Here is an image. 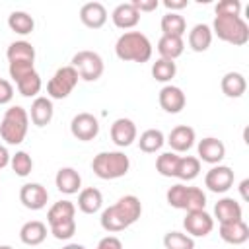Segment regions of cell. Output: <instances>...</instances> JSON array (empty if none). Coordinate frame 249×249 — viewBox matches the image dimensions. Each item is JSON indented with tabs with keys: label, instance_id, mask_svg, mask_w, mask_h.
Listing matches in <instances>:
<instances>
[{
	"label": "cell",
	"instance_id": "f1b7e54d",
	"mask_svg": "<svg viewBox=\"0 0 249 249\" xmlns=\"http://www.w3.org/2000/svg\"><path fill=\"white\" fill-rule=\"evenodd\" d=\"M8 27L18 35H29L35 29V19L23 10H16L8 16Z\"/></svg>",
	"mask_w": 249,
	"mask_h": 249
},
{
	"label": "cell",
	"instance_id": "52a82bcc",
	"mask_svg": "<svg viewBox=\"0 0 249 249\" xmlns=\"http://www.w3.org/2000/svg\"><path fill=\"white\" fill-rule=\"evenodd\" d=\"M78 80H80V76L72 64L60 66L53 74V78L47 82L49 99H66L74 91V88L78 86Z\"/></svg>",
	"mask_w": 249,
	"mask_h": 249
},
{
	"label": "cell",
	"instance_id": "f6af8a7d",
	"mask_svg": "<svg viewBox=\"0 0 249 249\" xmlns=\"http://www.w3.org/2000/svg\"><path fill=\"white\" fill-rule=\"evenodd\" d=\"M163 6L169 10V12H177V10H183L189 6V0H163Z\"/></svg>",
	"mask_w": 249,
	"mask_h": 249
},
{
	"label": "cell",
	"instance_id": "836d02e7",
	"mask_svg": "<svg viewBox=\"0 0 249 249\" xmlns=\"http://www.w3.org/2000/svg\"><path fill=\"white\" fill-rule=\"evenodd\" d=\"M177 74V64L175 60H167V58H158L154 64H152V76L154 80L161 82V84H167L175 78Z\"/></svg>",
	"mask_w": 249,
	"mask_h": 249
},
{
	"label": "cell",
	"instance_id": "f546056e",
	"mask_svg": "<svg viewBox=\"0 0 249 249\" xmlns=\"http://www.w3.org/2000/svg\"><path fill=\"white\" fill-rule=\"evenodd\" d=\"M74 216H76L74 202L72 200H58L49 208L47 222H49V226H53V224H58V222H64V220H74Z\"/></svg>",
	"mask_w": 249,
	"mask_h": 249
},
{
	"label": "cell",
	"instance_id": "1f68e13d",
	"mask_svg": "<svg viewBox=\"0 0 249 249\" xmlns=\"http://www.w3.org/2000/svg\"><path fill=\"white\" fill-rule=\"evenodd\" d=\"M200 173V160L195 158V156H183L179 158V163H177V171H175V177L181 179V181H193L196 179Z\"/></svg>",
	"mask_w": 249,
	"mask_h": 249
},
{
	"label": "cell",
	"instance_id": "83f0119b",
	"mask_svg": "<svg viewBox=\"0 0 249 249\" xmlns=\"http://www.w3.org/2000/svg\"><path fill=\"white\" fill-rule=\"evenodd\" d=\"M163 144H165V134L160 128H148L138 138V148L144 154H156L158 150H161Z\"/></svg>",
	"mask_w": 249,
	"mask_h": 249
},
{
	"label": "cell",
	"instance_id": "9a60e30c",
	"mask_svg": "<svg viewBox=\"0 0 249 249\" xmlns=\"http://www.w3.org/2000/svg\"><path fill=\"white\" fill-rule=\"evenodd\" d=\"M158 101H160V105H161V109H163L165 113L175 115V113H181V111L185 109L187 97H185V93H183V89H181L179 86L167 84V86H163V88L160 89Z\"/></svg>",
	"mask_w": 249,
	"mask_h": 249
},
{
	"label": "cell",
	"instance_id": "d6a6232c",
	"mask_svg": "<svg viewBox=\"0 0 249 249\" xmlns=\"http://www.w3.org/2000/svg\"><path fill=\"white\" fill-rule=\"evenodd\" d=\"M161 31L163 35H175V37H183V33L187 31V21L181 14L177 12H167L161 18Z\"/></svg>",
	"mask_w": 249,
	"mask_h": 249
},
{
	"label": "cell",
	"instance_id": "e0dca14e",
	"mask_svg": "<svg viewBox=\"0 0 249 249\" xmlns=\"http://www.w3.org/2000/svg\"><path fill=\"white\" fill-rule=\"evenodd\" d=\"M80 19L89 29H99L107 21V10L101 2H86L80 8Z\"/></svg>",
	"mask_w": 249,
	"mask_h": 249
},
{
	"label": "cell",
	"instance_id": "4fadbf2b",
	"mask_svg": "<svg viewBox=\"0 0 249 249\" xmlns=\"http://www.w3.org/2000/svg\"><path fill=\"white\" fill-rule=\"evenodd\" d=\"M198 160L210 165H218L226 158V144L214 136H206L196 144Z\"/></svg>",
	"mask_w": 249,
	"mask_h": 249
},
{
	"label": "cell",
	"instance_id": "cb8c5ba5",
	"mask_svg": "<svg viewBox=\"0 0 249 249\" xmlns=\"http://www.w3.org/2000/svg\"><path fill=\"white\" fill-rule=\"evenodd\" d=\"M212 29L206 23H196L193 25V29L189 31V47L195 53H204L210 49L212 45Z\"/></svg>",
	"mask_w": 249,
	"mask_h": 249
},
{
	"label": "cell",
	"instance_id": "6da1fadb",
	"mask_svg": "<svg viewBox=\"0 0 249 249\" xmlns=\"http://www.w3.org/2000/svg\"><path fill=\"white\" fill-rule=\"evenodd\" d=\"M142 216V202L138 196L134 195H124L121 196L115 204L107 206L101 212V228L109 233H117L123 231L126 228H130L138 218Z\"/></svg>",
	"mask_w": 249,
	"mask_h": 249
},
{
	"label": "cell",
	"instance_id": "7c38bea8",
	"mask_svg": "<svg viewBox=\"0 0 249 249\" xmlns=\"http://www.w3.org/2000/svg\"><path fill=\"white\" fill-rule=\"evenodd\" d=\"M19 200L29 210H41L49 202V191L41 183H25L19 189Z\"/></svg>",
	"mask_w": 249,
	"mask_h": 249
},
{
	"label": "cell",
	"instance_id": "44dd1931",
	"mask_svg": "<svg viewBox=\"0 0 249 249\" xmlns=\"http://www.w3.org/2000/svg\"><path fill=\"white\" fill-rule=\"evenodd\" d=\"M111 19L119 29H132L140 21V12L132 6V2H123L113 10Z\"/></svg>",
	"mask_w": 249,
	"mask_h": 249
},
{
	"label": "cell",
	"instance_id": "e575fe53",
	"mask_svg": "<svg viewBox=\"0 0 249 249\" xmlns=\"http://www.w3.org/2000/svg\"><path fill=\"white\" fill-rule=\"evenodd\" d=\"M18 86V91L23 95V97H37V93L41 91L43 88V82H41V76L37 70L29 72L27 76H23L19 82H16Z\"/></svg>",
	"mask_w": 249,
	"mask_h": 249
},
{
	"label": "cell",
	"instance_id": "8fae6325",
	"mask_svg": "<svg viewBox=\"0 0 249 249\" xmlns=\"http://www.w3.org/2000/svg\"><path fill=\"white\" fill-rule=\"evenodd\" d=\"M183 228L187 230V235L191 237H206L214 230V218L206 210L187 212L183 220Z\"/></svg>",
	"mask_w": 249,
	"mask_h": 249
},
{
	"label": "cell",
	"instance_id": "f35d334b",
	"mask_svg": "<svg viewBox=\"0 0 249 249\" xmlns=\"http://www.w3.org/2000/svg\"><path fill=\"white\" fill-rule=\"evenodd\" d=\"M51 228V233L60 239V241H66L70 239L74 233H76V220H64V222H58V224H53L49 226Z\"/></svg>",
	"mask_w": 249,
	"mask_h": 249
},
{
	"label": "cell",
	"instance_id": "7402d4cb",
	"mask_svg": "<svg viewBox=\"0 0 249 249\" xmlns=\"http://www.w3.org/2000/svg\"><path fill=\"white\" fill-rule=\"evenodd\" d=\"M220 237L230 245H241L249 239V226L243 220L220 224Z\"/></svg>",
	"mask_w": 249,
	"mask_h": 249
},
{
	"label": "cell",
	"instance_id": "d590c367",
	"mask_svg": "<svg viewBox=\"0 0 249 249\" xmlns=\"http://www.w3.org/2000/svg\"><path fill=\"white\" fill-rule=\"evenodd\" d=\"M179 158L175 152H163L158 156L156 160V169L160 175L163 177H175V171H177V163H179Z\"/></svg>",
	"mask_w": 249,
	"mask_h": 249
},
{
	"label": "cell",
	"instance_id": "d6986e66",
	"mask_svg": "<svg viewBox=\"0 0 249 249\" xmlns=\"http://www.w3.org/2000/svg\"><path fill=\"white\" fill-rule=\"evenodd\" d=\"M54 185L64 195H76L82 189V177L74 167H60L54 175Z\"/></svg>",
	"mask_w": 249,
	"mask_h": 249
},
{
	"label": "cell",
	"instance_id": "30bf717a",
	"mask_svg": "<svg viewBox=\"0 0 249 249\" xmlns=\"http://www.w3.org/2000/svg\"><path fill=\"white\" fill-rule=\"evenodd\" d=\"M204 185L208 187V191L218 193V195L230 191L231 185H233V171H231V167L230 165H222V163L212 165L206 171V175H204Z\"/></svg>",
	"mask_w": 249,
	"mask_h": 249
},
{
	"label": "cell",
	"instance_id": "b9f144b4",
	"mask_svg": "<svg viewBox=\"0 0 249 249\" xmlns=\"http://www.w3.org/2000/svg\"><path fill=\"white\" fill-rule=\"evenodd\" d=\"M12 99H14V86L8 80L0 78V105L10 103Z\"/></svg>",
	"mask_w": 249,
	"mask_h": 249
},
{
	"label": "cell",
	"instance_id": "bcb514c9",
	"mask_svg": "<svg viewBox=\"0 0 249 249\" xmlns=\"http://www.w3.org/2000/svg\"><path fill=\"white\" fill-rule=\"evenodd\" d=\"M10 160H12V154L8 152V148L4 144H0V169L8 167L10 165Z\"/></svg>",
	"mask_w": 249,
	"mask_h": 249
},
{
	"label": "cell",
	"instance_id": "c3c4849f",
	"mask_svg": "<svg viewBox=\"0 0 249 249\" xmlns=\"http://www.w3.org/2000/svg\"><path fill=\"white\" fill-rule=\"evenodd\" d=\"M62 249H86V247L80 245V243H68V245H64Z\"/></svg>",
	"mask_w": 249,
	"mask_h": 249
},
{
	"label": "cell",
	"instance_id": "ffe728a7",
	"mask_svg": "<svg viewBox=\"0 0 249 249\" xmlns=\"http://www.w3.org/2000/svg\"><path fill=\"white\" fill-rule=\"evenodd\" d=\"M214 216L218 218L220 224H228V222H235V220H243V210L241 204L231 198V196H224L214 204Z\"/></svg>",
	"mask_w": 249,
	"mask_h": 249
},
{
	"label": "cell",
	"instance_id": "484cf974",
	"mask_svg": "<svg viewBox=\"0 0 249 249\" xmlns=\"http://www.w3.org/2000/svg\"><path fill=\"white\" fill-rule=\"evenodd\" d=\"M222 91H224V95L226 97H233V99H237V97H241L243 93H245V89H247V80H245V76L241 74V72H226L224 74V78H222Z\"/></svg>",
	"mask_w": 249,
	"mask_h": 249
},
{
	"label": "cell",
	"instance_id": "681fc988",
	"mask_svg": "<svg viewBox=\"0 0 249 249\" xmlns=\"http://www.w3.org/2000/svg\"><path fill=\"white\" fill-rule=\"evenodd\" d=\"M0 249H14L12 245H0Z\"/></svg>",
	"mask_w": 249,
	"mask_h": 249
},
{
	"label": "cell",
	"instance_id": "4316f807",
	"mask_svg": "<svg viewBox=\"0 0 249 249\" xmlns=\"http://www.w3.org/2000/svg\"><path fill=\"white\" fill-rule=\"evenodd\" d=\"M185 51V43L183 37H175V35H161L158 41V53L160 58H167V60H175L177 56H181Z\"/></svg>",
	"mask_w": 249,
	"mask_h": 249
},
{
	"label": "cell",
	"instance_id": "277c9868",
	"mask_svg": "<svg viewBox=\"0 0 249 249\" xmlns=\"http://www.w3.org/2000/svg\"><path fill=\"white\" fill-rule=\"evenodd\" d=\"M91 169L99 179L111 181V179H119L124 177L130 169V160L124 152L121 150H109V152H99L93 161H91Z\"/></svg>",
	"mask_w": 249,
	"mask_h": 249
},
{
	"label": "cell",
	"instance_id": "7a4b0ae2",
	"mask_svg": "<svg viewBox=\"0 0 249 249\" xmlns=\"http://www.w3.org/2000/svg\"><path fill=\"white\" fill-rule=\"evenodd\" d=\"M152 43L140 31H124L115 43V54L126 62H148L152 58Z\"/></svg>",
	"mask_w": 249,
	"mask_h": 249
},
{
	"label": "cell",
	"instance_id": "7bdbcfd3",
	"mask_svg": "<svg viewBox=\"0 0 249 249\" xmlns=\"http://www.w3.org/2000/svg\"><path fill=\"white\" fill-rule=\"evenodd\" d=\"M95 249H123V243L117 235H105L103 239H99Z\"/></svg>",
	"mask_w": 249,
	"mask_h": 249
},
{
	"label": "cell",
	"instance_id": "ba28073f",
	"mask_svg": "<svg viewBox=\"0 0 249 249\" xmlns=\"http://www.w3.org/2000/svg\"><path fill=\"white\" fill-rule=\"evenodd\" d=\"M72 66L76 68L78 76L86 82H95L101 78L103 70H105V64H103V58L99 53L95 51H78L74 56H72Z\"/></svg>",
	"mask_w": 249,
	"mask_h": 249
},
{
	"label": "cell",
	"instance_id": "7dc6e473",
	"mask_svg": "<svg viewBox=\"0 0 249 249\" xmlns=\"http://www.w3.org/2000/svg\"><path fill=\"white\" fill-rule=\"evenodd\" d=\"M247 187H249V179H243L239 183V193H241V198L243 200H249V195H247Z\"/></svg>",
	"mask_w": 249,
	"mask_h": 249
},
{
	"label": "cell",
	"instance_id": "d4e9b609",
	"mask_svg": "<svg viewBox=\"0 0 249 249\" xmlns=\"http://www.w3.org/2000/svg\"><path fill=\"white\" fill-rule=\"evenodd\" d=\"M103 206V195L99 189L95 187H86L80 191L78 195V208L84 212V214H95L99 212Z\"/></svg>",
	"mask_w": 249,
	"mask_h": 249
},
{
	"label": "cell",
	"instance_id": "603a6c76",
	"mask_svg": "<svg viewBox=\"0 0 249 249\" xmlns=\"http://www.w3.org/2000/svg\"><path fill=\"white\" fill-rule=\"evenodd\" d=\"M19 239L25 245H41L47 239V224L41 220H29L19 228Z\"/></svg>",
	"mask_w": 249,
	"mask_h": 249
},
{
	"label": "cell",
	"instance_id": "60d3db41",
	"mask_svg": "<svg viewBox=\"0 0 249 249\" xmlns=\"http://www.w3.org/2000/svg\"><path fill=\"white\" fill-rule=\"evenodd\" d=\"M214 10H216V16H239L241 2L239 0H220Z\"/></svg>",
	"mask_w": 249,
	"mask_h": 249
},
{
	"label": "cell",
	"instance_id": "ac0fdd59",
	"mask_svg": "<svg viewBox=\"0 0 249 249\" xmlns=\"http://www.w3.org/2000/svg\"><path fill=\"white\" fill-rule=\"evenodd\" d=\"M54 115V107H53V99L45 97V95H37L31 103V111H29V119L35 126H47L53 121Z\"/></svg>",
	"mask_w": 249,
	"mask_h": 249
},
{
	"label": "cell",
	"instance_id": "8d00e7d4",
	"mask_svg": "<svg viewBox=\"0 0 249 249\" xmlns=\"http://www.w3.org/2000/svg\"><path fill=\"white\" fill-rule=\"evenodd\" d=\"M10 167H12V171H14L18 177H27V175L31 173V169H33V160H31V156H29L27 152L19 150V152H16V154L12 156Z\"/></svg>",
	"mask_w": 249,
	"mask_h": 249
},
{
	"label": "cell",
	"instance_id": "5bb4252c",
	"mask_svg": "<svg viewBox=\"0 0 249 249\" xmlns=\"http://www.w3.org/2000/svg\"><path fill=\"white\" fill-rule=\"evenodd\" d=\"M196 140V132L193 126L189 124H177L171 128V132L167 134V144L171 146V152L179 154V152H189L195 146Z\"/></svg>",
	"mask_w": 249,
	"mask_h": 249
},
{
	"label": "cell",
	"instance_id": "4dcf8cb0",
	"mask_svg": "<svg viewBox=\"0 0 249 249\" xmlns=\"http://www.w3.org/2000/svg\"><path fill=\"white\" fill-rule=\"evenodd\" d=\"M6 56H8V62H18V60L35 62V49L29 41H14L10 43Z\"/></svg>",
	"mask_w": 249,
	"mask_h": 249
},
{
	"label": "cell",
	"instance_id": "9c48e42d",
	"mask_svg": "<svg viewBox=\"0 0 249 249\" xmlns=\"http://www.w3.org/2000/svg\"><path fill=\"white\" fill-rule=\"evenodd\" d=\"M70 132L80 142H89L99 134V121L91 113H78L70 121Z\"/></svg>",
	"mask_w": 249,
	"mask_h": 249
},
{
	"label": "cell",
	"instance_id": "ab89813d",
	"mask_svg": "<svg viewBox=\"0 0 249 249\" xmlns=\"http://www.w3.org/2000/svg\"><path fill=\"white\" fill-rule=\"evenodd\" d=\"M35 66L33 62H27V60H18V62H10L8 66V72H10V78L14 82H19L23 76H27L29 72H33Z\"/></svg>",
	"mask_w": 249,
	"mask_h": 249
},
{
	"label": "cell",
	"instance_id": "3957f363",
	"mask_svg": "<svg viewBox=\"0 0 249 249\" xmlns=\"http://www.w3.org/2000/svg\"><path fill=\"white\" fill-rule=\"evenodd\" d=\"M29 128V113L21 105H12L6 109L2 123H0V136L6 144L18 146L25 140Z\"/></svg>",
	"mask_w": 249,
	"mask_h": 249
},
{
	"label": "cell",
	"instance_id": "ee69618b",
	"mask_svg": "<svg viewBox=\"0 0 249 249\" xmlns=\"http://www.w3.org/2000/svg\"><path fill=\"white\" fill-rule=\"evenodd\" d=\"M132 6L142 14V12H152L160 6L158 0H132Z\"/></svg>",
	"mask_w": 249,
	"mask_h": 249
},
{
	"label": "cell",
	"instance_id": "5b68a950",
	"mask_svg": "<svg viewBox=\"0 0 249 249\" xmlns=\"http://www.w3.org/2000/svg\"><path fill=\"white\" fill-rule=\"evenodd\" d=\"M210 29L212 35L235 47H241L249 41V25L241 16H216Z\"/></svg>",
	"mask_w": 249,
	"mask_h": 249
},
{
	"label": "cell",
	"instance_id": "74e56055",
	"mask_svg": "<svg viewBox=\"0 0 249 249\" xmlns=\"http://www.w3.org/2000/svg\"><path fill=\"white\" fill-rule=\"evenodd\" d=\"M165 249H195V239L181 231H167L163 235Z\"/></svg>",
	"mask_w": 249,
	"mask_h": 249
},
{
	"label": "cell",
	"instance_id": "8992f818",
	"mask_svg": "<svg viewBox=\"0 0 249 249\" xmlns=\"http://www.w3.org/2000/svg\"><path fill=\"white\" fill-rule=\"evenodd\" d=\"M165 200L169 206L185 212H196L206 208V195L198 187H187L183 183H177L167 189Z\"/></svg>",
	"mask_w": 249,
	"mask_h": 249
},
{
	"label": "cell",
	"instance_id": "2e32d148",
	"mask_svg": "<svg viewBox=\"0 0 249 249\" xmlns=\"http://www.w3.org/2000/svg\"><path fill=\"white\" fill-rule=\"evenodd\" d=\"M138 136V130H136V124L132 119H126V117H121L117 121H113L111 124V140L119 146V148H126L130 146Z\"/></svg>",
	"mask_w": 249,
	"mask_h": 249
}]
</instances>
